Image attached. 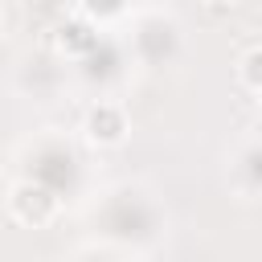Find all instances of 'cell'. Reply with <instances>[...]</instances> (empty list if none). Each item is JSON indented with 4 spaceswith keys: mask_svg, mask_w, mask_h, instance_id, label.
Listing matches in <instances>:
<instances>
[{
    "mask_svg": "<svg viewBox=\"0 0 262 262\" xmlns=\"http://www.w3.org/2000/svg\"><path fill=\"white\" fill-rule=\"evenodd\" d=\"M246 78H250V82H254V86H258V82H262V49H254V53H250V57H246Z\"/></svg>",
    "mask_w": 262,
    "mask_h": 262,
    "instance_id": "cell-1",
    "label": "cell"
}]
</instances>
